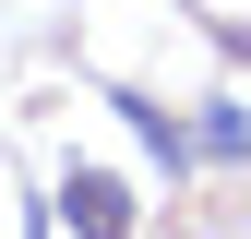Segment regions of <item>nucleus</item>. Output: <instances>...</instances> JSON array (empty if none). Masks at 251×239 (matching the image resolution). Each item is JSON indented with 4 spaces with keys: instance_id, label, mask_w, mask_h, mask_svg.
Instances as JSON below:
<instances>
[{
    "instance_id": "nucleus-2",
    "label": "nucleus",
    "mask_w": 251,
    "mask_h": 239,
    "mask_svg": "<svg viewBox=\"0 0 251 239\" xmlns=\"http://www.w3.org/2000/svg\"><path fill=\"white\" fill-rule=\"evenodd\" d=\"M108 108H120V120H132V132H144V156H168V167L192 156V132H179V120L155 108V96H108Z\"/></svg>"
},
{
    "instance_id": "nucleus-1",
    "label": "nucleus",
    "mask_w": 251,
    "mask_h": 239,
    "mask_svg": "<svg viewBox=\"0 0 251 239\" xmlns=\"http://www.w3.org/2000/svg\"><path fill=\"white\" fill-rule=\"evenodd\" d=\"M60 215H72V239H132V191L108 167H72L60 179Z\"/></svg>"
},
{
    "instance_id": "nucleus-3",
    "label": "nucleus",
    "mask_w": 251,
    "mask_h": 239,
    "mask_svg": "<svg viewBox=\"0 0 251 239\" xmlns=\"http://www.w3.org/2000/svg\"><path fill=\"white\" fill-rule=\"evenodd\" d=\"M192 143H203V156H251V108H203Z\"/></svg>"
}]
</instances>
